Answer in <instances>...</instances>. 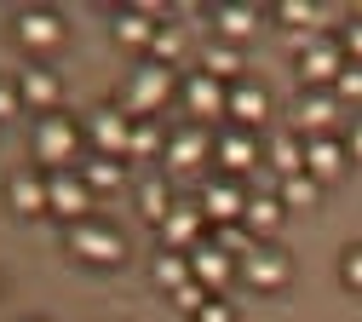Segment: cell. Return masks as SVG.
Instances as JSON below:
<instances>
[{"label":"cell","instance_id":"1","mask_svg":"<svg viewBox=\"0 0 362 322\" xmlns=\"http://www.w3.org/2000/svg\"><path fill=\"white\" fill-rule=\"evenodd\" d=\"M173 75H178V69H167V64L144 58L139 69L127 75V92H121V110H127L132 121H150V115H156V110H161V104L173 98V86H178Z\"/></svg>","mask_w":362,"mask_h":322},{"label":"cell","instance_id":"2","mask_svg":"<svg viewBox=\"0 0 362 322\" xmlns=\"http://www.w3.org/2000/svg\"><path fill=\"white\" fill-rule=\"evenodd\" d=\"M293 46H299V81H305V92H334V81L345 69V46L334 35H293Z\"/></svg>","mask_w":362,"mask_h":322},{"label":"cell","instance_id":"3","mask_svg":"<svg viewBox=\"0 0 362 322\" xmlns=\"http://www.w3.org/2000/svg\"><path fill=\"white\" fill-rule=\"evenodd\" d=\"M81 138H86V132H81L69 115H40V121H35V161L47 167V173H64V167H75Z\"/></svg>","mask_w":362,"mask_h":322},{"label":"cell","instance_id":"4","mask_svg":"<svg viewBox=\"0 0 362 322\" xmlns=\"http://www.w3.org/2000/svg\"><path fill=\"white\" fill-rule=\"evenodd\" d=\"M81 132H86V144H93V156H115V161L132 156V115L121 104H98L81 121Z\"/></svg>","mask_w":362,"mask_h":322},{"label":"cell","instance_id":"5","mask_svg":"<svg viewBox=\"0 0 362 322\" xmlns=\"http://www.w3.org/2000/svg\"><path fill=\"white\" fill-rule=\"evenodd\" d=\"M69 253L86 259V265H98V270H110V265L127 259V242H121L115 224H104V219H81V224H69Z\"/></svg>","mask_w":362,"mask_h":322},{"label":"cell","instance_id":"6","mask_svg":"<svg viewBox=\"0 0 362 322\" xmlns=\"http://www.w3.org/2000/svg\"><path fill=\"white\" fill-rule=\"evenodd\" d=\"M47 213L81 224L93 219V184L81 178V167H64V173H47Z\"/></svg>","mask_w":362,"mask_h":322},{"label":"cell","instance_id":"7","mask_svg":"<svg viewBox=\"0 0 362 322\" xmlns=\"http://www.w3.org/2000/svg\"><path fill=\"white\" fill-rule=\"evenodd\" d=\"M196 207L207 213V224H236V219L247 213V184L230 178V173H213V178L202 184V202H196Z\"/></svg>","mask_w":362,"mask_h":322},{"label":"cell","instance_id":"8","mask_svg":"<svg viewBox=\"0 0 362 322\" xmlns=\"http://www.w3.org/2000/svg\"><path fill=\"white\" fill-rule=\"evenodd\" d=\"M156 230H161V248H167V253H196V248L207 242V213L190 207V202H173V213H167Z\"/></svg>","mask_w":362,"mask_h":322},{"label":"cell","instance_id":"9","mask_svg":"<svg viewBox=\"0 0 362 322\" xmlns=\"http://www.w3.org/2000/svg\"><path fill=\"white\" fill-rule=\"evenodd\" d=\"M185 110H190L196 127H207V121H230V81L190 75V81H185Z\"/></svg>","mask_w":362,"mask_h":322},{"label":"cell","instance_id":"10","mask_svg":"<svg viewBox=\"0 0 362 322\" xmlns=\"http://www.w3.org/2000/svg\"><path fill=\"white\" fill-rule=\"evenodd\" d=\"M334 127H339V98L334 92H299V104H293V132L305 138H334Z\"/></svg>","mask_w":362,"mask_h":322},{"label":"cell","instance_id":"11","mask_svg":"<svg viewBox=\"0 0 362 322\" xmlns=\"http://www.w3.org/2000/svg\"><path fill=\"white\" fill-rule=\"evenodd\" d=\"M288 276H293V265H288V253H282L276 242H259V248L242 259V282L259 288V294H276Z\"/></svg>","mask_w":362,"mask_h":322},{"label":"cell","instance_id":"12","mask_svg":"<svg viewBox=\"0 0 362 322\" xmlns=\"http://www.w3.org/2000/svg\"><path fill=\"white\" fill-rule=\"evenodd\" d=\"M213 156H218V167L230 173V178H242V173L264 167V144H259V132H247V127H230V132H218Z\"/></svg>","mask_w":362,"mask_h":322},{"label":"cell","instance_id":"13","mask_svg":"<svg viewBox=\"0 0 362 322\" xmlns=\"http://www.w3.org/2000/svg\"><path fill=\"white\" fill-rule=\"evenodd\" d=\"M207 156H213V132H207V127L185 121L178 132H167V167H173V173H190V167H207Z\"/></svg>","mask_w":362,"mask_h":322},{"label":"cell","instance_id":"14","mask_svg":"<svg viewBox=\"0 0 362 322\" xmlns=\"http://www.w3.org/2000/svg\"><path fill=\"white\" fill-rule=\"evenodd\" d=\"M190 276H196V282H202L213 299H224V288H230L236 276H242V265H236L230 253H218L213 242H202V248L190 253Z\"/></svg>","mask_w":362,"mask_h":322},{"label":"cell","instance_id":"15","mask_svg":"<svg viewBox=\"0 0 362 322\" xmlns=\"http://www.w3.org/2000/svg\"><path fill=\"white\" fill-rule=\"evenodd\" d=\"M259 121H270V92L242 75V81L230 86V127H247V132H253Z\"/></svg>","mask_w":362,"mask_h":322},{"label":"cell","instance_id":"16","mask_svg":"<svg viewBox=\"0 0 362 322\" xmlns=\"http://www.w3.org/2000/svg\"><path fill=\"white\" fill-rule=\"evenodd\" d=\"M345 167H351L345 138H310V144H305V173H310L316 184H334Z\"/></svg>","mask_w":362,"mask_h":322},{"label":"cell","instance_id":"17","mask_svg":"<svg viewBox=\"0 0 362 322\" xmlns=\"http://www.w3.org/2000/svg\"><path fill=\"white\" fill-rule=\"evenodd\" d=\"M156 35H161V12H156V6H127V12H115V40H121V46L150 52Z\"/></svg>","mask_w":362,"mask_h":322},{"label":"cell","instance_id":"18","mask_svg":"<svg viewBox=\"0 0 362 322\" xmlns=\"http://www.w3.org/2000/svg\"><path fill=\"white\" fill-rule=\"evenodd\" d=\"M259 29V6H247V0H224V6H213V35L242 46L247 35Z\"/></svg>","mask_w":362,"mask_h":322},{"label":"cell","instance_id":"19","mask_svg":"<svg viewBox=\"0 0 362 322\" xmlns=\"http://www.w3.org/2000/svg\"><path fill=\"white\" fill-rule=\"evenodd\" d=\"M6 207L12 213H47V173H35V167L12 173L6 178Z\"/></svg>","mask_w":362,"mask_h":322},{"label":"cell","instance_id":"20","mask_svg":"<svg viewBox=\"0 0 362 322\" xmlns=\"http://www.w3.org/2000/svg\"><path fill=\"white\" fill-rule=\"evenodd\" d=\"M18 40L29 46V52H52V46L64 40L58 12H40V6H35V12H23V18H18Z\"/></svg>","mask_w":362,"mask_h":322},{"label":"cell","instance_id":"21","mask_svg":"<svg viewBox=\"0 0 362 322\" xmlns=\"http://www.w3.org/2000/svg\"><path fill=\"white\" fill-rule=\"evenodd\" d=\"M18 98H23V110H35V115H52V110H58V75H52V69H29V75L18 81Z\"/></svg>","mask_w":362,"mask_h":322},{"label":"cell","instance_id":"22","mask_svg":"<svg viewBox=\"0 0 362 322\" xmlns=\"http://www.w3.org/2000/svg\"><path fill=\"white\" fill-rule=\"evenodd\" d=\"M282 196H247V213H242V224L253 230V242H270L282 230Z\"/></svg>","mask_w":362,"mask_h":322},{"label":"cell","instance_id":"23","mask_svg":"<svg viewBox=\"0 0 362 322\" xmlns=\"http://www.w3.org/2000/svg\"><path fill=\"white\" fill-rule=\"evenodd\" d=\"M202 75H213V81H242V46H230V40H207V52H202Z\"/></svg>","mask_w":362,"mask_h":322},{"label":"cell","instance_id":"24","mask_svg":"<svg viewBox=\"0 0 362 322\" xmlns=\"http://www.w3.org/2000/svg\"><path fill=\"white\" fill-rule=\"evenodd\" d=\"M264 161L270 167H276L282 178H293V173H305V138L288 127V132H276V138H270V144H264Z\"/></svg>","mask_w":362,"mask_h":322},{"label":"cell","instance_id":"25","mask_svg":"<svg viewBox=\"0 0 362 322\" xmlns=\"http://www.w3.org/2000/svg\"><path fill=\"white\" fill-rule=\"evenodd\" d=\"M150 282L156 288H167V294H178V288H185L190 282V253H156V265H150Z\"/></svg>","mask_w":362,"mask_h":322},{"label":"cell","instance_id":"26","mask_svg":"<svg viewBox=\"0 0 362 322\" xmlns=\"http://www.w3.org/2000/svg\"><path fill=\"white\" fill-rule=\"evenodd\" d=\"M207 242H213L218 253H230L236 265H242V259H247V253L259 248V242H253V230H247L242 219H236V224H213V236H207Z\"/></svg>","mask_w":362,"mask_h":322},{"label":"cell","instance_id":"27","mask_svg":"<svg viewBox=\"0 0 362 322\" xmlns=\"http://www.w3.org/2000/svg\"><path fill=\"white\" fill-rule=\"evenodd\" d=\"M276 196H282V207H305V213H310L316 202H322V184H316L310 173H293V178H282Z\"/></svg>","mask_w":362,"mask_h":322},{"label":"cell","instance_id":"28","mask_svg":"<svg viewBox=\"0 0 362 322\" xmlns=\"http://www.w3.org/2000/svg\"><path fill=\"white\" fill-rule=\"evenodd\" d=\"M81 178L93 184V196H98V190H115V184H121V161H115V156H86V161H81Z\"/></svg>","mask_w":362,"mask_h":322},{"label":"cell","instance_id":"29","mask_svg":"<svg viewBox=\"0 0 362 322\" xmlns=\"http://www.w3.org/2000/svg\"><path fill=\"white\" fill-rule=\"evenodd\" d=\"M276 18H282L293 35H316V23H322V6H310V0H282Z\"/></svg>","mask_w":362,"mask_h":322},{"label":"cell","instance_id":"30","mask_svg":"<svg viewBox=\"0 0 362 322\" xmlns=\"http://www.w3.org/2000/svg\"><path fill=\"white\" fill-rule=\"evenodd\" d=\"M139 213H144L150 224H161V219L173 213V202H167V178H144V184H139Z\"/></svg>","mask_w":362,"mask_h":322},{"label":"cell","instance_id":"31","mask_svg":"<svg viewBox=\"0 0 362 322\" xmlns=\"http://www.w3.org/2000/svg\"><path fill=\"white\" fill-rule=\"evenodd\" d=\"M150 156H167V138L156 121H132V161H150Z\"/></svg>","mask_w":362,"mask_h":322},{"label":"cell","instance_id":"32","mask_svg":"<svg viewBox=\"0 0 362 322\" xmlns=\"http://www.w3.org/2000/svg\"><path fill=\"white\" fill-rule=\"evenodd\" d=\"M150 58H156V64H167V69H173V64H178V58H185V29H173V23H161V35H156V40H150Z\"/></svg>","mask_w":362,"mask_h":322},{"label":"cell","instance_id":"33","mask_svg":"<svg viewBox=\"0 0 362 322\" xmlns=\"http://www.w3.org/2000/svg\"><path fill=\"white\" fill-rule=\"evenodd\" d=\"M334 98H339V104H345V98H351V104H362V64H351V58H345V69H339V81H334Z\"/></svg>","mask_w":362,"mask_h":322},{"label":"cell","instance_id":"34","mask_svg":"<svg viewBox=\"0 0 362 322\" xmlns=\"http://www.w3.org/2000/svg\"><path fill=\"white\" fill-rule=\"evenodd\" d=\"M207 299H213V294H207V288L196 282V276H190V282H185V288H178V294H173V305H178V311H185V316H196V311H202Z\"/></svg>","mask_w":362,"mask_h":322},{"label":"cell","instance_id":"35","mask_svg":"<svg viewBox=\"0 0 362 322\" xmlns=\"http://www.w3.org/2000/svg\"><path fill=\"white\" fill-rule=\"evenodd\" d=\"M339 282H345L351 294H362V248H345V259H339Z\"/></svg>","mask_w":362,"mask_h":322},{"label":"cell","instance_id":"36","mask_svg":"<svg viewBox=\"0 0 362 322\" xmlns=\"http://www.w3.org/2000/svg\"><path fill=\"white\" fill-rule=\"evenodd\" d=\"M190 322H236V311H230V299H207Z\"/></svg>","mask_w":362,"mask_h":322},{"label":"cell","instance_id":"37","mask_svg":"<svg viewBox=\"0 0 362 322\" xmlns=\"http://www.w3.org/2000/svg\"><path fill=\"white\" fill-rule=\"evenodd\" d=\"M339 46H345V58H351V64H362V18H356L345 35H339Z\"/></svg>","mask_w":362,"mask_h":322},{"label":"cell","instance_id":"38","mask_svg":"<svg viewBox=\"0 0 362 322\" xmlns=\"http://www.w3.org/2000/svg\"><path fill=\"white\" fill-rule=\"evenodd\" d=\"M345 156H351V161H362V115L345 127Z\"/></svg>","mask_w":362,"mask_h":322},{"label":"cell","instance_id":"39","mask_svg":"<svg viewBox=\"0 0 362 322\" xmlns=\"http://www.w3.org/2000/svg\"><path fill=\"white\" fill-rule=\"evenodd\" d=\"M18 104H23V98H18V86H12V81H0V121H12Z\"/></svg>","mask_w":362,"mask_h":322},{"label":"cell","instance_id":"40","mask_svg":"<svg viewBox=\"0 0 362 322\" xmlns=\"http://www.w3.org/2000/svg\"><path fill=\"white\" fill-rule=\"evenodd\" d=\"M29 322H40V316H29Z\"/></svg>","mask_w":362,"mask_h":322}]
</instances>
